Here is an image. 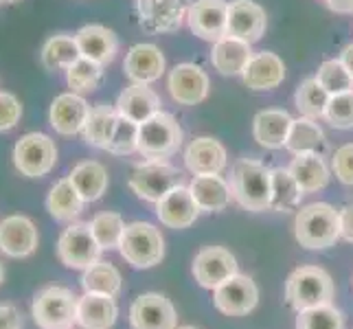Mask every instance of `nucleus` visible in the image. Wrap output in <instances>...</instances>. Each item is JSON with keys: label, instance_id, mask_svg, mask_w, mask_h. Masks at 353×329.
Instances as JSON below:
<instances>
[{"label": "nucleus", "instance_id": "obj_1", "mask_svg": "<svg viewBox=\"0 0 353 329\" xmlns=\"http://www.w3.org/2000/svg\"><path fill=\"white\" fill-rule=\"evenodd\" d=\"M230 191L241 209L250 213L270 211L272 178L270 169L254 158H239L230 169Z\"/></svg>", "mask_w": 353, "mask_h": 329}, {"label": "nucleus", "instance_id": "obj_2", "mask_svg": "<svg viewBox=\"0 0 353 329\" xmlns=\"http://www.w3.org/2000/svg\"><path fill=\"white\" fill-rule=\"evenodd\" d=\"M294 237L303 248L325 250L340 239V211L327 202L301 206L294 217Z\"/></svg>", "mask_w": 353, "mask_h": 329}, {"label": "nucleus", "instance_id": "obj_3", "mask_svg": "<svg viewBox=\"0 0 353 329\" xmlns=\"http://www.w3.org/2000/svg\"><path fill=\"white\" fill-rule=\"evenodd\" d=\"M334 279L319 266H301L285 281V301L296 312L327 306V303L334 301Z\"/></svg>", "mask_w": 353, "mask_h": 329}, {"label": "nucleus", "instance_id": "obj_4", "mask_svg": "<svg viewBox=\"0 0 353 329\" xmlns=\"http://www.w3.org/2000/svg\"><path fill=\"white\" fill-rule=\"evenodd\" d=\"M75 292L64 286H46L31 303V316L40 329H72L77 325Z\"/></svg>", "mask_w": 353, "mask_h": 329}, {"label": "nucleus", "instance_id": "obj_5", "mask_svg": "<svg viewBox=\"0 0 353 329\" xmlns=\"http://www.w3.org/2000/svg\"><path fill=\"white\" fill-rule=\"evenodd\" d=\"M119 252L132 268L148 270L165 259V237L150 222H132L125 224Z\"/></svg>", "mask_w": 353, "mask_h": 329}, {"label": "nucleus", "instance_id": "obj_6", "mask_svg": "<svg viewBox=\"0 0 353 329\" xmlns=\"http://www.w3.org/2000/svg\"><path fill=\"white\" fill-rule=\"evenodd\" d=\"M182 145V128L174 114L156 112L139 126V154L148 161H167Z\"/></svg>", "mask_w": 353, "mask_h": 329}, {"label": "nucleus", "instance_id": "obj_7", "mask_svg": "<svg viewBox=\"0 0 353 329\" xmlns=\"http://www.w3.org/2000/svg\"><path fill=\"white\" fill-rule=\"evenodd\" d=\"M57 165V145L42 132H29L16 143L14 167L27 178H42Z\"/></svg>", "mask_w": 353, "mask_h": 329}, {"label": "nucleus", "instance_id": "obj_8", "mask_svg": "<svg viewBox=\"0 0 353 329\" xmlns=\"http://www.w3.org/2000/svg\"><path fill=\"white\" fill-rule=\"evenodd\" d=\"M182 185V174L167 161H145L132 172L128 187L145 202H161L174 187Z\"/></svg>", "mask_w": 353, "mask_h": 329}, {"label": "nucleus", "instance_id": "obj_9", "mask_svg": "<svg viewBox=\"0 0 353 329\" xmlns=\"http://www.w3.org/2000/svg\"><path fill=\"white\" fill-rule=\"evenodd\" d=\"M57 257L70 270H86L101 259L103 248L97 243L88 222H72L57 239Z\"/></svg>", "mask_w": 353, "mask_h": 329}, {"label": "nucleus", "instance_id": "obj_10", "mask_svg": "<svg viewBox=\"0 0 353 329\" xmlns=\"http://www.w3.org/2000/svg\"><path fill=\"white\" fill-rule=\"evenodd\" d=\"M189 0H137L143 29L152 33H176L187 22Z\"/></svg>", "mask_w": 353, "mask_h": 329}, {"label": "nucleus", "instance_id": "obj_11", "mask_svg": "<svg viewBox=\"0 0 353 329\" xmlns=\"http://www.w3.org/2000/svg\"><path fill=\"white\" fill-rule=\"evenodd\" d=\"M130 325L134 329H176L178 314L174 303L158 292H145L130 308Z\"/></svg>", "mask_w": 353, "mask_h": 329}, {"label": "nucleus", "instance_id": "obj_12", "mask_svg": "<svg viewBox=\"0 0 353 329\" xmlns=\"http://www.w3.org/2000/svg\"><path fill=\"white\" fill-rule=\"evenodd\" d=\"M259 303V290L246 275H235L213 290V306L226 316H246Z\"/></svg>", "mask_w": 353, "mask_h": 329}, {"label": "nucleus", "instance_id": "obj_13", "mask_svg": "<svg viewBox=\"0 0 353 329\" xmlns=\"http://www.w3.org/2000/svg\"><path fill=\"white\" fill-rule=\"evenodd\" d=\"M237 272L235 255L224 246H206L193 259V277L206 290H215Z\"/></svg>", "mask_w": 353, "mask_h": 329}, {"label": "nucleus", "instance_id": "obj_14", "mask_svg": "<svg viewBox=\"0 0 353 329\" xmlns=\"http://www.w3.org/2000/svg\"><path fill=\"white\" fill-rule=\"evenodd\" d=\"M167 88L172 99L180 106H198L211 90V79L198 64H178L167 77Z\"/></svg>", "mask_w": 353, "mask_h": 329}, {"label": "nucleus", "instance_id": "obj_15", "mask_svg": "<svg viewBox=\"0 0 353 329\" xmlns=\"http://www.w3.org/2000/svg\"><path fill=\"white\" fill-rule=\"evenodd\" d=\"M268 29L265 9L254 0H233L228 3L226 35H233L248 44L259 42Z\"/></svg>", "mask_w": 353, "mask_h": 329}, {"label": "nucleus", "instance_id": "obj_16", "mask_svg": "<svg viewBox=\"0 0 353 329\" xmlns=\"http://www.w3.org/2000/svg\"><path fill=\"white\" fill-rule=\"evenodd\" d=\"M228 3L226 0H193L187 24L193 35L204 42H217L226 35Z\"/></svg>", "mask_w": 353, "mask_h": 329}, {"label": "nucleus", "instance_id": "obj_17", "mask_svg": "<svg viewBox=\"0 0 353 329\" xmlns=\"http://www.w3.org/2000/svg\"><path fill=\"white\" fill-rule=\"evenodd\" d=\"M40 235L27 215H9L0 222V252L11 259H24L38 250Z\"/></svg>", "mask_w": 353, "mask_h": 329}, {"label": "nucleus", "instance_id": "obj_18", "mask_svg": "<svg viewBox=\"0 0 353 329\" xmlns=\"http://www.w3.org/2000/svg\"><path fill=\"white\" fill-rule=\"evenodd\" d=\"M88 112H90V106L83 99V94L62 92V94H57L51 103L48 123H51V128L57 134H62V137H75V134H81L83 126H86Z\"/></svg>", "mask_w": 353, "mask_h": 329}, {"label": "nucleus", "instance_id": "obj_19", "mask_svg": "<svg viewBox=\"0 0 353 329\" xmlns=\"http://www.w3.org/2000/svg\"><path fill=\"white\" fill-rule=\"evenodd\" d=\"M200 213L202 211L196 198H193L191 189L185 185L174 187L161 202H156V215L161 219V224L174 230L189 228L191 224H196Z\"/></svg>", "mask_w": 353, "mask_h": 329}, {"label": "nucleus", "instance_id": "obj_20", "mask_svg": "<svg viewBox=\"0 0 353 329\" xmlns=\"http://www.w3.org/2000/svg\"><path fill=\"white\" fill-rule=\"evenodd\" d=\"M165 55L156 44H134L123 62V72L132 83H154L165 75Z\"/></svg>", "mask_w": 353, "mask_h": 329}, {"label": "nucleus", "instance_id": "obj_21", "mask_svg": "<svg viewBox=\"0 0 353 329\" xmlns=\"http://www.w3.org/2000/svg\"><path fill=\"white\" fill-rule=\"evenodd\" d=\"M185 165L193 176L222 174L228 165L224 145L213 137H198L185 150Z\"/></svg>", "mask_w": 353, "mask_h": 329}, {"label": "nucleus", "instance_id": "obj_22", "mask_svg": "<svg viewBox=\"0 0 353 329\" xmlns=\"http://www.w3.org/2000/svg\"><path fill=\"white\" fill-rule=\"evenodd\" d=\"M243 83L254 92L274 90L285 79V64L283 59L272 51H261L250 57L248 66L241 72Z\"/></svg>", "mask_w": 353, "mask_h": 329}, {"label": "nucleus", "instance_id": "obj_23", "mask_svg": "<svg viewBox=\"0 0 353 329\" xmlns=\"http://www.w3.org/2000/svg\"><path fill=\"white\" fill-rule=\"evenodd\" d=\"M81 57H88L92 62L108 66L114 62L119 51V38L112 29L103 24H86L75 33Z\"/></svg>", "mask_w": 353, "mask_h": 329}, {"label": "nucleus", "instance_id": "obj_24", "mask_svg": "<svg viewBox=\"0 0 353 329\" xmlns=\"http://www.w3.org/2000/svg\"><path fill=\"white\" fill-rule=\"evenodd\" d=\"M252 44L243 42L233 35H224L222 40L213 42L211 48V64L224 77H237L248 66L252 57Z\"/></svg>", "mask_w": 353, "mask_h": 329}, {"label": "nucleus", "instance_id": "obj_25", "mask_svg": "<svg viewBox=\"0 0 353 329\" xmlns=\"http://www.w3.org/2000/svg\"><path fill=\"white\" fill-rule=\"evenodd\" d=\"M161 97H158L148 83H132L123 92L119 94L117 99V112L121 117H125L134 123H143L150 117H154L156 112H161Z\"/></svg>", "mask_w": 353, "mask_h": 329}, {"label": "nucleus", "instance_id": "obj_26", "mask_svg": "<svg viewBox=\"0 0 353 329\" xmlns=\"http://www.w3.org/2000/svg\"><path fill=\"white\" fill-rule=\"evenodd\" d=\"M119 316L114 297L83 292L77 301V325L83 329H112Z\"/></svg>", "mask_w": 353, "mask_h": 329}, {"label": "nucleus", "instance_id": "obj_27", "mask_svg": "<svg viewBox=\"0 0 353 329\" xmlns=\"http://www.w3.org/2000/svg\"><path fill=\"white\" fill-rule=\"evenodd\" d=\"M292 121L294 119L285 110H261L252 119V137L265 150H281L285 148Z\"/></svg>", "mask_w": 353, "mask_h": 329}, {"label": "nucleus", "instance_id": "obj_28", "mask_svg": "<svg viewBox=\"0 0 353 329\" xmlns=\"http://www.w3.org/2000/svg\"><path fill=\"white\" fill-rule=\"evenodd\" d=\"M189 189L193 193V198H196L200 211H206V213L224 211L226 206L230 204V198H233L230 185H228V182L220 174L193 176Z\"/></svg>", "mask_w": 353, "mask_h": 329}, {"label": "nucleus", "instance_id": "obj_29", "mask_svg": "<svg viewBox=\"0 0 353 329\" xmlns=\"http://www.w3.org/2000/svg\"><path fill=\"white\" fill-rule=\"evenodd\" d=\"M72 187L77 189V193L83 198V202H97L103 198V193L108 191L110 178H108V169L99 161H81L72 167V172L68 174Z\"/></svg>", "mask_w": 353, "mask_h": 329}, {"label": "nucleus", "instance_id": "obj_30", "mask_svg": "<svg viewBox=\"0 0 353 329\" xmlns=\"http://www.w3.org/2000/svg\"><path fill=\"white\" fill-rule=\"evenodd\" d=\"M303 193H316L330 185V167L323 161L321 154L310 152V154H296L292 165L288 167Z\"/></svg>", "mask_w": 353, "mask_h": 329}, {"label": "nucleus", "instance_id": "obj_31", "mask_svg": "<svg viewBox=\"0 0 353 329\" xmlns=\"http://www.w3.org/2000/svg\"><path fill=\"white\" fill-rule=\"evenodd\" d=\"M117 121H119V112L114 106H108V103L90 106L86 126L81 130V137L86 141V145L97 150H108L114 128H117Z\"/></svg>", "mask_w": 353, "mask_h": 329}, {"label": "nucleus", "instance_id": "obj_32", "mask_svg": "<svg viewBox=\"0 0 353 329\" xmlns=\"http://www.w3.org/2000/svg\"><path fill=\"white\" fill-rule=\"evenodd\" d=\"M83 206H86V202L77 193V189L72 187L68 176L59 178L46 196V211L57 222H72V219L81 215Z\"/></svg>", "mask_w": 353, "mask_h": 329}, {"label": "nucleus", "instance_id": "obj_33", "mask_svg": "<svg viewBox=\"0 0 353 329\" xmlns=\"http://www.w3.org/2000/svg\"><path fill=\"white\" fill-rule=\"evenodd\" d=\"M327 145L325 132L323 128L316 123V119H307V117H299L292 121V128L285 141V150L292 154H310L316 152L321 154L323 148Z\"/></svg>", "mask_w": 353, "mask_h": 329}, {"label": "nucleus", "instance_id": "obj_34", "mask_svg": "<svg viewBox=\"0 0 353 329\" xmlns=\"http://www.w3.org/2000/svg\"><path fill=\"white\" fill-rule=\"evenodd\" d=\"M79 57L81 53H79L75 35H68V33L51 35V38L44 42L42 53H40L42 66L46 70H64V72L75 64Z\"/></svg>", "mask_w": 353, "mask_h": 329}, {"label": "nucleus", "instance_id": "obj_35", "mask_svg": "<svg viewBox=\"0 0 353 329\" xmlns=\"http://www.w3.org/2000/svg\"><path fill=\"white\" fill-rule=\"evenodd\" d=\"M270 178H272V202H270V211L279 213H288L294 211L301 204V198L305 193L301 191L299 182L294 180L290 169L285 167H274L270 169Z\"/></svg>", "mask_w": 353, "mask_h": 329}, {"label": "nucleus", "instance_id": "obj_36", "mask_svg": "<svg viewBox=\"0 0 353 329\" xmlns=\"http://www.w3.org/2000/svg\"><path fill=\"white\" fill-rule=\"evenodd\" d=\"M81 288L83 292H94V295H108L117 299L121 292V272L112 263L99 259L94 266L83 270Z\"/></svg>", "mask_w": 353, "mask_h": 329}, {"label": "nucleus", "instance_id": "obj_37", "mask_svg": "<svg viewBox=\"0 0 353 329\" xmlns=\"http://www.w3.org/2000/svg\"><path fill=\"white\" fill-rule=\"evenodd\" d=\"M103 68L105 66L92 62L88 57H79L77 62L66 70V83L70 92H77V94L94 92L103 81Z\"/></svg>", "mask_w": 353, "mask_h": 329}, {"label": "nucleus", "instance_id": "obj_38", "mask_svg": "<svg viewBox=\"0 0 353 329\" xmlns=\"http://www.w3.org/2000/svg\"><path fill=\"white\" fill-rule=\"evenodd\" d=\"M327 101H330V92L316 81V77H310L299 83L296 94H294V103H296V110L301 112V117L316 119V121L323 119Z\"/></svg>", "mask_w": 353, "mask_h": 329}, {"label": "nucleus", "instance_id": "obj_39", "mask_svg": "<svg viewBox=\"0 0 353 329\" xmlns=\"http://www.w3.org/2000/svg\"><path fill=\"white\" fill-rule=\"evenodd\" d=\"M88 224H90V230L97 243H99L103 250H119L121 237H123V230H125L123 217L114 211H103V213H97Z\"/></svg>", "mask_w": 353, "mask_h": 329}, {"label": "nucleus", "instance_id": "obj_40", "mask_svg": "<svg viewBox=\"0 0 353 329\" xmlns=\"http://www.w3.org/2000/svg\"><path fill=\"white\" fill-rule=\"evenodd\" d=\"M316 81L332 94H343L353 90V75L347 70V66L338 59H325L316 70Z\"/></svg>", "mask_w": 353, "mask_h": 329}, {"label": "nucleus", "instance_id": "obj_41", "mask_svg": "<svg viewBox=\"0 0 353 329\" xmlns=\"http://www.w3.org/2000/svg\"><path fill=\"white\" fill-rule=\"evenodd\" d=\"M296 329H345V316L334 303H327L299 312Z\"/></svg>", "mask_w": 353, "mask_h": 329}, {"label": "nucleus", "instance_id": "obj_42", "mask_svg": "<svg viewBox=\"0 0 353 329\" xmlns=\"http://www.w3.org/2000/svg\"><path fill=\"white\" fill-rule=\"evenodd\" d=\"M105 152L114 156H130L134 152H139V123L119 114L114 134Z\"/></svg>", "mask_w": 353, "mask_h": 329}, {"label": "nucleus", "instance_id": "obj_43", "mask_svg": "<svg viewBox=\"0 0 353 329\" xmlns=\"http://www.w3.org/2000/svg\"><path fill=\"white\" fill-rule=\"evenodd\" d=\"M323 119L336 130H353V90L332 94Z\"/></svg>", "mask_w": 353, "mask_h": 329}, {"label": "nucleus", "instance_id": "obj_44", "mask_svg": "<svg viewBox=\"0 0 353 329\" xmlns=\"http://www.w3.org/2000/svg\"><path fill=\"white\" fill-rule=\"evenodd\" d=\"M22 119V106L16 94L0 90V132L14 130Z\"/></svg>", "mask_w": 353, "mask_h": 329}, {"label": "nucleus", "instance_id": "obj_45", "mask_svg": "<svg viewBox=\"0 0 353 329\" xmlns=\"http://www.w3.org/2000/svg\"><path fill=\"white\" fill-rule=\"evenodd\" d=\"M332 167L336 178L343 182V185L353 187V143H347L343 148H338L334 158H332Z\"/></svg>", "mask_w": 353, "mask_h": 329}, {"label": "nucleus", "instance_id": "obj_46", "mask_svg": "<svg viewBox=\"0 0 353 329\" xmlns=\"http://www.w3.org/2000/svg\"><path fill=\"white\" fill-rule=\"evenodd\" d=\"M0 329H22V316L14 306H0Z\"/></svg>", "mask_w": 353, "mask_h": 329}, {"label": "nucleus", "instance_id": "obj_47", "mask_svg": "<svg viewBox=\"0 0 353 329\" xmlns=\"http://www.w3.org/2000/svg\"><path fill=\"white\" fill-rule=\"evenodd\" d=\"M340 237L353 243V204L340 209Z\"/></svg>", "mask_w": 353, "mask_h": 329}, {"label": "nucleus", "instance_id": "obj_48", "mask_svg": "<svg viewBox=\"0 0 353 329\" xmlns=\"http://www.w3.org/2000/svg\"><path fill=\"white\" fill-rule=\"evenodd\" d=\"M325 3L336 14H353V0H325Z\"/></svg>", "mask_w": 353, "mask_h": 329}, {"label": "nucleus", "instance_id": "obj_49", "mask_svg": "<svg viewBox=\"0 0 353 329\" xmlns=\"http://www.w3.org/2000/svg\"><path fill=\"white\" fill-rule=\"evenodd\" d=\"M340 62L347 66V70L353 75V44H347L343 48V53H340Z\"/></svg>", "mask_w": 353, "mask_h": 329}, {"label": "nucleus", "instance_id": "obj_50", "mask_svg": "<svg viewBox=\"0 0 353 329\" xmlns=\"http://www.w3.org/2000/svg\"><path fill=\"white\" fill-rule=\"evenodd\" d=\"M3 279H5V268H3V261H0V283H3Z\"/></svg>", "mask_w": 353, "mask_h": 329}, {"label": "nucleus", "instance_id": "obj_51", "mask_svg": "<svg viewBox=\"0 0 353 329\" xmlns=\"http://www.w3.org/2000/svg\"><path fill=\"white\" fill-rule=\"evenodd\" d=\"M0 3H18V0H0Z\"/></svg>", "mask_w": 353, "mask_h": 329}, {"label": "nucleus", "instance_id": "obj_52", "mask_svg": "<svg viewBox=\"0 0 353 329\" xmlns=\"http://www.w3.org/2000/svg\"><path fill=\"white\" fill-rule=\"evenodd\" d=\"M176 329H196V327H189V325H187V327H176Z\"/></svg>", "mask_w": 353, "mask_h": 329}]
</instances>
